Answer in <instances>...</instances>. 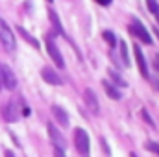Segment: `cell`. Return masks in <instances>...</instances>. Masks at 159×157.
<instances>
[{
	"label": "cell",
	"mask_w": 159,
	"mask_h": 157,
	"mask_svg": "<svg viewBox=\"0 0 159 157\" xmlns=\"http://www.w3.org/2000/svg\"><path fill=\"white\" fill-rule=\"evenodd\" d=\"M46 129H48V135H50V141H52V146H59V148H67V142H65V139H63V135L59 133V129L52 124V122H48V126H46Z\"/></svg>",
	"instance_id": "obj_6"
},
{
	"label": "cell",
	"mask_w": 159,
	"mask_h": 157,
	"mask_svg": "<svg viewBox=\"0 0 159 157\" xmlns=\"http://www.w3.org/2000/svg\"><path fill=\"white\" fill-rule=\"evenodd\" d=\"M133 54H135V61H137L139 72L143 74V78H148V65H146L144 54H143V50H141V46H139V44H133Z\"/></svg>",
	"instance_id": "obj_7"
},
{
	"label": "cell",
	"mask_w": 159,
	"mask_h": 157,
	"mask_svg": "<svg viewBox=\"0 0 159 157\" xmlns=\"http://www.w3.org/2000/svg\"><path fill=\"white\" fill-rule=\"evenodd\" d=\"M74 144H76V150L81 154V157H89L91 146H89V135L85 129H81V128L74 129Z\"/></svg>",
	"instance_id": "obj_2"
},
{
	"label": "cell",
	"mask_w": 159,
	"mask_h": 157,
	"mask_svg": "<svg viewBox=\"0 0 159 157\" xmlns=\"http://www.w3.org/2000/svg\"><path fill=\"white\" fill-rule=\"evenodd\" d=\"M48 19H50V22H52L54 30H56L59 35H65V30H63V26H61V20H59L57 13H56L54 9H48Z\"/></svg>",
	"instance_id": "obj_13"
},
{
	"label": "cell",
	"mask_w": 159,
	"mask_h": 157,
	"mask_svg": "<svg viewBox=\"0 0 159 157\" xmlns=\"http://www.w3.org/2000/svg\"><path fill=\"white\" fill-rule=\"evenodd\" d=\"M109 78H111V81H115L117 85H120V87H126V81L120 78L119 74L115 72V70H109Z\"/></svg>",
	"instance_id": "obj_17"
},
{
	"label": "cell",
	"mask_w": 159,
	"mask_h": 157,
	"mask_svg": "<svg viewBox=\"0 0 159 157\" xmlns=\"http://www.w3.org/2000/svg\"><path fill=\"white\" fill-rule=\"evenodd\" d=\"M154 34H156V35H157V37H159V30H157V28H156V30H154Z\"/></svg>",
	"instance_id": "obj_24"
},
{
	"label": "cell",
	"mask_w": 159,
	"mask_h": 157,
	"mask_svg": "<svg viewBox=\"0 0 159 157\" xmlns=\"http://www.w3.org/2000/svg\"><path fill=\"white\" fill-rule=\"evenodd\" d=\"M0 83L9 91L17 87V76L13 74V70L7 65H0Z\"/></svg>",
	"instance_id": "obj_5"
},
{
	"label": "cell",
	"mask_w": 159,
	"mask_h": 157,
	"mask_svg": "<svg viewBox=\"0 0 159 157\" xmlns=\"http://www.w3.org/2000/svg\"><path fill=\"white\" fill-rule=\"evenodd\" d=\"M102 87H104V91H106V94L111 98V100H120L122 98V92H120L119 89L111 83V81H107V79H104L102 81Z\"/></svg>",
	"instance_id": "obj_11"
},
{
	"label": "cell",
	"mask_w": 159,
	"mask_h": 157,
	"mask_svg": "<svg viewBox=\"0 0 159 157\" xmlns=\"http://www.w3.org/2000/svg\"><path fill=\"white\" fill-rule=\"evenodd\" d=\"M17 32H19V35H20L22 39L26 41V43H30V44H32V46H34L35 50L39 48V41L35 39V37H32V35H30V34H28V32H26V30H24L22 26H17Z\"/></svg>",
	"instance_id": "obj_14"
},
{
	"label": "cell",
	"mask_w": 159,
	"mask_h": 157,
	"mask_svg": "<svg viewBox=\"0 0 159 157\" xmlns=\"http://www.w3.org/2000/svg\"><path fill=\"white\" fill-rule=\"evenodd\" d=\"M129 34L135 35L137 39L141 41V43H144V44H152V37H150L148 30H146V28L143 26V22H139L137 19L131 20V24H129Z\"/></svg>",
	"instance_id": "obj_3"
},
{
	"label": "cell",
	"mask_w": 159,
	"mask_h": 157,
	"mask_svg": "<svg viewBox=\"0 0 159 157\" xmlns=\"http://www.w3.org/2000/svg\"><path fill=\"white\" fill-rule=\"evenodd\" d=\"M41 76H43V79H44L46 83H52V85H61V83H63L61 76H59L54 69H50V67H43V69H41Z\"/></svg>",
	"instance_id": "obj_9"
},
{
	"label": "cell",
	"mask_w": 159,
	"mask_h": 157,
	"mask_svg": "<svg viewBox=\"0 0 159 157\" xmlns=\"http://www.w3.org/2000/svg\"><path fill=\"white\" fill-rule=\"evenodd\" d=\"M0 85H2V83H0Z\"/></svg>",
	"instance_id": "obj_27"
},
{
	"label": "cell",
	"mask_w": 159,
	"mask_h": 157,
	"mask_svg": "<svg viewBox=\"0 0 159 157\" xmlns=\"http://www.w3.org/2000/svg\"><path fill=\"white\" fill-rule=\"evenodd\" d=\"M141 115H143V118H144V120H146V124H148V126H154V120H152V118H150V115H148V113H146V111H144V109H143V111H141Z\"/></svg>",
	"instance_id": "obj_20"
},
{
	"label": "cell",
	"mask_w": 159,
	"mask_h": 157,
	"mask_svg": "<svg viewBox=\"0 0 159 157\" xmlns=\"http://www.w3.org/2000/svg\"><path fill=\"white\" fill-rule=\"evenodd\" d=\"M48 2H52V0H48Z\"/></svg>",
	"instance_id": "obj_26"
},
{
	"label": "cell",
	"mask_w": 159,
	"mask_h": 157,
	"mask_svg": "<svg viewBox=\"0 0 159 157\" xmlns=\"http://www.w3.org/2000/svg\"><path fill=\"white\" fill-rule=\"evenodd\" d=\"M154 65H156V69L159 70V54L156 56V61H154Z\"/></svg>",
	"instance_id": "obj_23"
},
{
	"label": "cell",
	"mask_w": 159,
	"mask_h": 157,
	"mask_svg": "<svg viewBox=\"0 0 159 157\" xmlns=\"http://www.w3.org/2000/svg\"><path fill=\"white\" fill-rule=\"evenodd\" d=\"M0 43L7 50H15V35H13L11 28L7 26V22L2 20V19H0Z\"/></svg>",
	"instance_id": "obj_4"
},
{
	"label": "cell",
	"mask_w": 159,
	"mask_h": 157,
	"mask_svg": "<svg viewBox=\"0 0 159 157\" xmlns=\"http://www.w3.org/2000/svg\"><path fill=\"white\" fill-rule=\"evenodd\" d=\"M2 117L6 118V122H17L19 120V109L15 107L13 102H7L2 105Z\"/></svg>",
	"instance_id": "obj_10"
},
{
	"label": "cell",
	"mask_w": 159,
	"mask_h": 157,
	"mask_svg": "<svg viewBox=\"0 0 159 157\" xmlns=\"http://www.w3.org/2000/svg\"><path fill=\"white\" fill-rule=\"evenodd\" d=\"M44 46H46V52H48L50 59L54 61V65L57 69H63L65 67V59H63V56H61V52H59V48H57V44H56V41H54L52 35L44 37Z\"/></svg>",
	"instance_id": "obj_1"
},
{
	"label": "cell",
	"mask_w": 159,
	"mask_h": 157,
	"mask_svg": "<svg viewBox=\"0 0 159 157\" xmlns=\"http://www.w3.org/2000/svg\"><path fill=\"white\" fill-rule=\"evenodd\" d=\"M102 35H104V39L109 43V46H111V48H113V46H117V37H115V34H113V32L106 30V32H104Z\"/></svg>",
	"instance_id": "obj_15"
},
{
	"label": "cell",
	"mask_w": 159,
	"mask_h": 157,
	"mask_svg": "<svg viewBox=\"0 0 159 157\" xmlns=\"http://www.w3.org/2000/svg\"><path fill=\"white\" fill-rule=\"evenodd\" d=\"M156 19H157V22H159V13H157V15H156Z\"/></svg>",
	"instance_id": "obj_25"
},
{
	"label": "cell",
	"mask_w": 159,
	"mask_h": 157,
	"mask_svg": "<svg viewBox=\"0 0 159 157\" xmlns=\"http://www.w3.org/2000/svg\"><path fill=\"white\" fill-rule=\"evenodd\" d=\"M83 100H85V104H87L89 111H93L94 115H98V113H100V104H98V100H96V96H94L93 89H85V91H83Z\"/></svg>",
	"instance_id": "obj_8"
},
{
	"label": "cell",
	"mask_w": 159,
	"mask_h": 157,
	"mask_svg": "<svg viewBox=\"0 0 159 157\" xmlns=\"http://www.w3.org/2000/svg\"><path fill=\"white\" fill-rule=\"evenodd\" d=\"M52 150H54V157H67L65 155V150L59 148V146H52Z\"/></svg>",
	"instance_id": "obj_19"
},
{
	"label": "cell",
	"mask_w": 159,
	"mask_h": 157,
	"mask_svg": "<svg viewBox=\"0 0 159 157\" xmlns=\"http://www.w3.org/2000/svg\"><path fill=\"white\" fill-rule=\"evenodd\" d=\"M146 4H148V9H150V13L157 15V13H159V4H157V0H146Z\"/></svg>",
	"instance_id": "obj_18"
},
{
	"label": "cell",
	"mask_w": 159,
	"mask_h": 157,
	"mask_svg": "<svg viewBox=\"0 0 159 157\" xmlns=\"http://www.w3.org/2000/svg\"><path fill=\"white\" fill-rule=\"evenodd\" d=\"M157 154H159V152H157Z\"/></svg>",
	"instance_id": "obj_28"
},
{
	"label": "cell",
	"mask_w": 159,
	"mask_h": 157,
	"mask_svg": "<svg viewBox=\"0 0 159 157\" xmlns=\"http://www.w3.org/2000/svg\"><path fill=\"white\" fill-rule=\"evenodd\" d=\"M120 56H122V59H124V65L128 67V65H129V57H128V46H126L124 41H120Z\"/></svg>",
	"instance_id": "obj_16"
},
{
	"label": "cell",
	"mask_w": 159,
	"mask_h": 157,
	"mask_svg": "<svg viewBox=\"0 0 159 157\" xmlns=\"http://www.w3.org/2000/svg\"><path fill=\"white\" fill-rule=\"evenodd\" d=\"M4 157H15V154H13L11 150H6V152H4Z\"/></svg>",
	"instance_id": "obj_22"
},
{
	"label": "cell",
	"mask_w": 159,
	"mask_h": 157,
	"mask_svg": "<svg viewBox=\"0 0 159 157\" xmlns=\"http://www.w3.org/2000/svg\"><path fill=\"white\" fill-rule=\"evenodd\" d=\"M94 2H98L100 6H109V4H111L113 0H94Z\"/></svg>",
	"instance_id": "obj_21"
},
{
	"label": "cell",
	"mask_w": 159,
	"mask_h": 157,
	"mask_svg": "<svg viewBox=\"0 0 159 157\" xmlns=\"http://www.w3.org/2000/svg\"><path fill=\"white\" fill-rule=\"evenodd\" d=\"M52 115L56 118V122H59L61 126H69V115L59 105H52Z\"/></svg>",
	"instance_id": "obj_12"
}]
</instances>
